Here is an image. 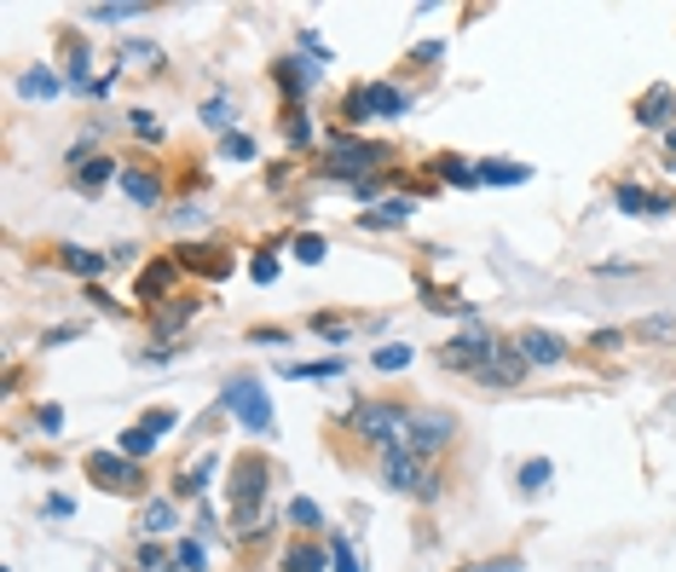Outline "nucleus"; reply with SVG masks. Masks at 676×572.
<instances>
[{
    "label": "nucleus",
    "instance_id": "f257e3e1",
    "mask_svg": "<svg viewBox=\"0 0 676 572\" xmlns=\"http://www.w3.org/2000/svg\"><path fill=\"white\" fill-rule=\"evenodd\" d=\"M231 492H226V509H231V521H238L243 532L249 526H260V503H267V492H272V463L267 456H238V463H231Z\"/></svg>",
    "mask_w": 676,
    "mask_h": 572
},
{
    "label": "nucleus",
    "instance_id": "f03ea898",
    "mask_svg": "<svg viewBox=\"0 0 676 572\" xmlns=\"http://www.w3.org/2000/svg\"><path fill=\"white\" fill-rule=\"evenodd\" d=\"M220 411H231L249 434H260V440H278V411H272V393L260 388L255 377H231L226 388H220Z\"/></svg>",
    "mask_w": 676,
    "mask_h": 572
},
{
    "label": "nucleus",
    "instance_id": "7ed1b4c3",
    "mask_svg": "<svg viewBox=\"0 0 676 572\" xmlns=\"http://www.w3.org/2000/svg\"><path fill=\"white\" fill-rule=\"evenodd\" d=\"M381 480L394 485V492L417 498V503H439V492H446V480H439L422 456H410L405 445H388L381 451Z\"/></svg>",
    "mask_w": 676,
    "mask_h": 572
},
{
    "label": "nucleus",
    "instance_id": "20e7f679",
    "mask_svg": "<svg viewBox=\"0 0 676 572\" xmlns=\"http://www.w3.org/2000/svg\"><path fill=\"white\" fill-rule=\"evenodd\" d=\"M451 440H457V417H451V411L410 405V422H405V434H399V445H405L410 456H422V463H434V456L446 451Z\"/></svg>",
    "mask_w": 676,
    "mask_h": 572
},
{
    "label": "nucleus",
    "instance_id": "39448f33",
    "mask_svg": "<svg viewBox=\"0 0 676 572\" xmlns=\"http://www.w3.org/2000/svg\"><path fill=\"white\" fill-rule=\"evenodd\" d=\"M352 434L359 440H370L376 451H388V445H399V434H405V422H410V405H399V399H370V405H352Z\"/></svg>",
    "mask_w": 676,
    "mask_h": 572
},
{
    "label": "nucleus",
    "instance_id": "423d86ee",
    "mask_svg": "<svg viewBox=\"0 0 676 572\" xmlns=\"http://www.w3.org/2000/svg\"><path fill=\"white\" fill-rule=\"evenodd\" d=\"M325 157H330V162L318 168V174H325V180H352V185H359V180H370L376 168L388 162V145H370V139H330V151H325Z\"/></svg>",
    "mask_w": 676,
    "mask_h": 572
},
{
    "label": "nucleus",
    "instance_id": "0eeeda50",
    "mask_svg": "<svg viewBox=\"0 0 676 572\" xmlns=\"http://www.w3.org/2000/svg\"><path fill=\"white\" fill-rule=\"evenodd\" d=\"M87 480L116 492V498H139L145 492V463H133V456H122V451H87Z\"/></svg>",
    "mask_w": 676,
    "mask_h": 572
},
{
    "label": "nucleus",
    "instance_id": "6e6552de",
    "mask_svg": "<svg viewBox=\"0 0 676 572\" xmlns=\"http://www.w3.org/2000/svg\"><path fill=\"white\" fill-rule=\"evenodd\" d=\"M491 348H497V341H491L486 330H463V335H451L446 348H439V364H446V370H463V377H480L486 359H491Z\"/></svg>",
    "mask_w": 676,
    "mask_h": 572
},
{
    "label": "nucleus",
    "instance_id": "1a4fd4ad",
    "mask_svg": "<svg viewBox=\"0 0 676 572\" xmlns=\"http://www.w3.org/2000/svg\"><path fill=\"white\" fill-rule=\"evenodd\" d=\"M526 370H533V364H526V353L515 348V341H497L491 359H486V370H480L475 382H486V388H520Z\"/></svg>",
    "mask_w": 676,
    "mask_h": 572
},
{
    "label": "nucleus",
    "instance_id": "9d476101",
    "mask_svg": "<svg viewBox=\"0 0 676 572\" xmlns=\"http://www.w3.org/2000/svg\"><path fill=\"white\" fill-rule=\"evenodd\" d=\"M515 348L526 353V364H533V370H555V364H567V341L561 335H555V330H520L515 335Z\"/></svg>",
    "mask_w": 676,
    "mask_h": 572
},
{
    "label": "nucleus",
    "instance_id": "9b49d317",
    "mask_svg": "<svg viewBox=\"0 0 676 572\" xmlns=\"http://www.w3.org/2000/svg\"><path fill=\"white\" fill-rule=\"evenodd\" d=\"M318 76H325V70H318L312 59H278V64H272V81L284 88V99L296 104V110H301V99L318 88Z\"/></svg>",
    "mask_w": 676,
    "mask_h": 572
},
{
    "label": "nucleus",
    "instance_id": "f8f14e48",
    "mask_svg": "<svg viewBox=\"0 0 676 572\" xmlns=\"http://www.w3.org/2000/svg\"><path fill=\"white\" fill-rule=\"evenodd\" d=\"M116 185H122V197L133 209H157L162 203V174L157 168H145V162H122V180Z\"/></svg>",
    "mask_w": 676,
    "mask_h": 572
},
{
    "label": "nucleus",
    "instance_id": "ddd939ff",
    "mask_svg": "<svg viewBox=\"0 0 676 572\" xmlns=\"http://www.w3.org/2000/svg\"><path fill=\"white\" fill-rule=\"evenodd\" d=\"M613 203H619V214H630V220H659V214L676 209L665 191H648V185H619L613 191Z\"/></svg>",
    "mask_w": 676,
    "mask_h": 572
},
{
    "label": "nucleus",
    "instance_id": "4468645a",
    "mask_svg": "<svg viewBox=\"0 0 676 572\" xmlns=\"http://www.w3.org/2000/svg\"><path fill=\"white\" fill-rule=\"evenodd\" d=\"M58 267H64V272H76V278H87V283H99V278L110 272V254H99V249H81V243H64V249H58Z\"/></svg>",
    "mask_w": 676,
    "mask_h": 572
},
{
    "label": "nucleus",
    "instance_id": "2eb2a0df",
    "mask_svg": "<svg viewBox=\"0 0 676 572\" xmlns=\"http://www.w3.org/2000/svg\"><path fill=\"white\" fill-rule=\"evenodd\" d=\"M105 180H122V162L116 157H87V162H76V174H70V185L87 191V197H93Z\"/></svg>",
    "mask_w": 676,
    "mask_h": 572
},
{
    "label": "nucleus",
    "instance_id": "dca6fc26",
    "mask_svg": "<svg viewBox=\"0 0 676 572\" xmlns=\"http://www.w3.org/2000/svg\"><path fill=\"white\" fill-rule=\"evenodd\" d=\"M162 532H180V509H173L168 498H151V503H145L139 509V538H162Z\"/></svg>",
    "mask_w": 676,
    "mask_h": 572
},
{
    "label": "nucleus",
    "instance_id": "f3484780",
    "mask_svg": "<svg viewBox=\"0 0 676 572\" xmlns=\"http://www.w3.org/2000/svg\"><path fill=\"white\" fill-rule=\"evenodd\" d=\"M284 572H330V543H289L284 550V561H278Z\"/></svg>",
    "mask_w": 676,
    "mask_h": 572
},
{
    "label": "nucleus",
    "instance_id": "a211bd4d",
    "mask_svg": "<svg viewBox=\"0 0 676 572\" xmlns=\"http://www.w3.org/2000/svg\"><path fill=\"white\" fill-rule=\"evenodd\" d=\"M365 104H370V117H388V122L410 117V93L388 88V81H370V88H365Z\"/></svg>",
    "mask_w": 676,
    "mask_h": 572
},
{
    "label": "nucleus",
    "instance_id": "6ab92c4d",
    "mask_svg": "<svg viewBox=\"0 0 676 572\" xmlns=\"http://www.w3.org/2000/svg\"><path fill=\"white\" fill-rule=\"evenodd\" d=\"M173 278H180V261H157V267H145V272H139L133 295H139L145 307H157V301H162V290H168Z\"/></svg>",
    "mask_w": 676,
    "mask_h": 572
},
{
    "label": "nucleus",
    "instance_id": "aec40b11",
    "mask_svg": "<svg viewBox=\"0 0 676 572\" xmlns=\"http://www.w3.org/2000/svg\"><path fill=\"white\" fill-rule=\"evenodd\" d=\"M116 59H122V70H145V76H157V70L168 64V52H162L157 41H122V52H116Z\"/></svg>",
    "mask_w": 676,
    "mask_h": 572
},
{
    "label": "nucleus",
    "instance_id": "412c9836",
    "mask_svg": "<svg viewBox=\"0 0 676 572\" xmlns=\"http://www.w3.org/2000/svg\"><path fill=\"white\" fill-rule=\"evenodd\" d=\"M410 209H417V197H381L376 214H359V225H365V232H381V225H405Z\"/></svg>",
    "mask_w": 676,
    "mask_h": 572
},
{
    "label": "nucleus",
    "instance_id": "4be33fe9",
    "mask_svg": "<svg viewBox=\"0 0 676 572\" xmlns=\"http://www.w3.org/2000/svg\"><path fill=\"white\" fill-rule=\"evenodd\" d=\"M670 110H676V93L670 88H648V99H636V122L642 128H665Z\"/></svg>",
    "mask_w": 676,
    "mask_h": 572
},
{
    "label": "nucleus",
    "instance_id": "5701e85b",
    "mask_svg": "<svg viewBox=\"0 0 676 572\" xmlns=\"http://www.w3.org/2000/svg\"><path fill=\"white\" fill-rule=\"evenodd\" d=\"M526 180H533V168L526 162H504V157L480 162V185H526Z\"/></svg>",
    "mask_w": 676,
    "mask_h": 572
},
{
    "label": "nucleus",
    "instance_id": "b1692460",
    "mask_svg": "<svg viewBox=\"0 0 676 572\" xmlns=\"http://www.w3.org/2000/svg\"><path fill=\"white\" fill-rule=\"evenodd\" d=\"M434 174L446 185H463V191H480V168H468L463 157H434Z\"/></svg>",
    "mask_w": 676,
    "mask_h": 572
},
{
    "label": "nucleus",
    "instance_id": "393cba45",
    "mask_svg": "<svg viewBox=\"0 0 676 572\" xmlns=\"http://www.w3.org/2000/svg\"><path fill=\"white\" fill-rule=\"evenodd\" d=\"M157 440H162V434H151V428L139 422V428H122V434H116V451H122V456H133V463H145V456L157 451Z\"/></svg>",
    "mask_w": 676,
    "mask_h": 572
},
{
    "label": "nucleus",
    "instance_id": "a878e982",
    "mask_svg": "<svg viewBox=\"0 0 676 572\" xmlns=\"http://www.w3.org/2000/svg\"><path fill=\"white\" fill-rule=\"evenodd\" d=\"M555 480V463L549 456H533V463H520V474H515V485H520V498H538L544 485Z\"/></svg>",
    "mask_w": 676,
    "mask_h": 572
},
{
    "label": "nucleus",
    "instance_id": "bb28decb",
    "mask_svg": "<svg viewBox=\"0 0 676 572\" xmlns=\"http://www.w3.org/2000/svg\"><path fill=\"white\" fill-rule=\"evenodd\" d=\"M410 359H417V348H405V341H388V348L370 353V364L381 370V377H399V370H410Z\"/></svg>",
    "mask_w": 676,
    "mask_h": 572
},
{
    "label": "nucleus",
    "instance_id": "cd10ccee",
    "mask_svg": "<svg viewBox=\"0 0 676 572\" xmlns=\"http://www.w3.org/2000/svg\"><path fill=\"white\" fill-rule=\"evenodd\" d=\"M168 566H173V572H202V566H209V555H202V543H197V538H173Z\"/></svg>",
    "mask_w": 676,
    "mask_h": 572
},
{
    "label": "nucleus",
    "instance_id": "c85d7f7f",
    "mask_svg": "<svg viewBox=\"0 0 676 572\" xmlns=\"http://www.w3.org/2000/svg\"><path fill=\"white\" fill-rule=\"evenodd\" d=\"M191 312H197V301H191V295H173V307H162V312H157V335L168 341L173 330H186V324H191Z\"/></svg>",
    "mask_w": 676,
    "mask_h": 572
},
{
    "label": "nucleus",
    "instance_id": "c756f323",
    "mask_svg": "<svg viewBox=\"0 0 676 572\" xmlns=\"http://www.w3.org/2000/svg\"><path fill=\"white\" fill-rule=\"evenodd\" d=\"M202 128H215L220 139L238 133V104H231V99H209V104H202Z\"/></svg>",
    "mask_w": 676,
    "mask_h": 572
},
{
    "label": "nucleus",
    "instance_id": "7c9ffc66",
    "mask_svg": "<svg viewBox=\"0 0 676 572\" xmlns=\"http://www.w3.org/2000/svg\"><path fill=\"white\" fill-rule=\"evenodd\" d=\"M58 88H64V81H58L47 64L29 70V76H18V93H23V99H58Z\"/></svg>",
    "mask_w": 676,
    "mask_h": 572
},
{
    "label": "nucleus",
    "instance_id": "2f4dec72",
    "mask_svg": "<svg viewBox=\"0 0 676 572\" xmlns=\"http://www.w3.org/2000/svg\"><path fill=\"white\" fill-rule=\"evenodd\" d=\"M341 359H318V364H284V377L289 382H330V377H341Z\"/></svg>",
    "mask_w": 676,
    "mask_h": 572
},
{
    "label": "nucleus",
    "instance_id": "473e14b6",
    "mask_svg": "<svg viewBox=\"0 0 676 572\" xmlns=\"http://www.w3.org/2000/svg\"><path fill=\"white\" fill-rule=\"evenodd\" d=\"M145 18L139 0H110V7H87V23H133Z\"/></svg>",
    "mask_w": 676,
    "mask_h": 572
},
{
    "label": "nucleus",
    "instance_id": "72a5a7b5",
    "mask_svg": "<svg viewBox=\"0 0 676 572\" xmlns=\"http://www.w3.org/2000/svg\"><path fill=\"white\" fill-rule=\"evenodd\" d=\"M330 572H365L359 555H352V543H347V532H330Z\"/></svg>",
    "mask_w": 676,
    "mask_h": 572
},
{
    "label": "nucleus",
    "instance_id": "f704fd0d",
    "mask_svg": "<svg viewBox=\"0 0 676 572\" xmlns=\"http://www.w3.org/2000/svg\"><path fill=\"white\" fill-rule=\"evenodd\" d=\"M289 521L307 526V532H325V509H318L312 498H296V503H289Z\"/></svg>",
    "mask_w": 676,
    "mask_h": 572
},
{
    "label": "nucleus",
    "instance_id": "c9c22d12",
    "mask_svg": "<svg viewBox=\"0 0 676 572\" xmlns=\"http://www.w3.org/2000/svg\"><path fill=\"white\" fill-rule=\"evenodd\" d=\"M636 335L642 341H659V348H676V319H642Z\"/></svg>",
    "mask_w": 676,
    "mask_h": 572
},
{
    "label": "nucleus",
    "instance_id": "e433bc0d",
    "mask_svg": "<svg viewBox=\"0 0 676 572\" xmlns=\"http://www.w3.org/2000/svg\"><path fill=\"white\" fill-rule=\"evenodd\" d=\"M284 139H289V145H312V122H307V110H296V104H289V122H284Z\"/></svg>",
    "mask_w": 676,
    "mask_h": 572
},
{
    "label": "nucleus",
    "instance_id": "4c0bfd02",
    "mask_svg": "<svg viewBox=\"0 0 676 572\" xmlns=\"http://www.w3.org/2000/svg\"><path fill=\"white\" fill-rule=\"evenodd\" d=\"M128 128L145 139V145H162V122L151 117V110H128Z\"/></svg>",
    "mask_w": 676,
    "mask_h": 572
},
{
    "label": "nucleus",
    "instance_id": "58836bf2",
    "mask_svg": "<svg viewBox=\"0 0 676 572\" xmlns=\"http://www.w3.org/2000/svg\"><path fill=\"white\" fill-rule=\"evenodd\" d=\"M168 225H173V232H191V225H209V209H202V203H180V209L168 214Z\"/></svg>",
    "mask_w": 676,
    "mask_h": 572
},
{
    "label": "nucleus",
    "instance_id": "ea45409f",
    "mask_svg": "<svg viewBox=\"0 0 676 572\" xmlns=\"http://www.w3.org/2000/svg\"><path fill=\"white\" fill-rule=\"evenodd\" d=\"M325 254H330V243H325V238H318V232H301V238H296V261H307V267H318V261H325Z\"/></svg>",
    "mask_w": 676,
    "mask_h": 572
},
{
    "label": "nucleus",
    "instance_id": "a19ab883",
    "mask_svg": "<svg viewBox=\"0 0 676 572\" xmlns=\"http://www.w3.org/2000/svg\"><path fill=\"white\" fill-rule=\"evenodd\" d=\"M220 151H226L231 162H255V139H249V133H226Z\"/></svg>",
    "mask_w": 676,
    "mask_h": 572
},
{
    "label": "nucleus",
    "instance_id": "79ce46f5",
    "mask_svg": "<svg viewBox=\"0 0 676 572\" xmlns=\"http://www.w3.org/2000/svg\"><path fill=\"white\" fill-rule=\"evenodd\" d=\"M312 335H325L330 348H341V341L352 335V324H341V319H318V312H312Z\"/></svg>",
    "mask_w": 676,
    "mask_h": 572
},
{
    "label": "nucleus",
    "instance_id": "37998d69",
    "mask_svg": "<svg viewBox=\"0 0 676 572\" xmlns=\"http://www.w3.org/2000/svg\"><path fill=\"white\" fill-rule=\"evenodd\" d=\"M341 122H352V128H359V122H370V104H365V88H352V93H347V104H341Z\"/></svg>",
    "mask_w": 676,
    "mask_h": 572
},
{
    "label": "nucleus",
    "instance_id": "c03bdc74",
    "mask_svg": "<svg viewBox=\"0 0 676 572\" xmlns=\"http://www.w3.org/2000/svg\"><path fill=\"white\" fill-rule=\"evenodd\" d=\"M590 348H596V353H619V348H625V330H596Z\"/></svg>",
    "mask_w": 676,
    "mask_h": 572
},
{
    "label": "nucleus",
    "instance_id": "a18cd8bd",
    "mask_svg": "<svg viewBox=\"0 0 676 572\" xmlns=\"http://www.w3.org/2000/svg\"><path fill=\"white\" fill-rule=\"evenodd\" d=\"M76 335H81V324H58V330L41 335V348H64V341H76Z\"/></svg>",
    "mask_w": 676,
    "mask_h": 572
},
{
    "label": "nucleus",
    "instance_id": "49530a36",
    "mask_svg": "<svg viewBox=\"0 0 676 572\" xmlns=\"http://www.w3.org/2000/svg\"><path fill=\"white\" fill-rule=\"evenodd\" d=\"M173 422H180V417H173V411H145V428H151V434H168Z\"/></svg>",
    "mask_w": 676,
    "mask_h": 572
},
{
    "label": "nucleus",
    "instance_id": "de8ad7c7",
    "mask_svg": "<svg viewBox=\"0 0 676 572\" xmlns=\"http://www.w3.org/2000/svg\"><path fill=\"white\" fill-rule=\"evenodd\" d=\"M249 278H255V283H278V261H267V254H260V261L249 267Z\"/></svg>",
    "mask_w": 676,
    "mask_h": 572
},
{
    "label": "nucleus",
    "instance_id": "09e8293b",
    "mask_svg": "<svg viewBox=\"0 0 676 572\" xmlns=\"http://www.w3.org/2000/svg\"><path fill=\"white\" fill-rule=\"evenodd\" d=\"M352 197H359V203H381V180H376V174L359 180V185H352Z\"/></svg>",
    "mask_w": 676,
    "mask_h": 572
},
{
    "label": "nucleus",
    "instance_id": "8fccbe9b",
    "mask_svg": "<svg viewBox=\"0 0 676 572\" xmlns=\"http://www.w3.org/2000/svg\"><path fill=\"white\" fill-rule=\"evenodd\" d=\"M133 261H139L133 243H116V249H110V267H133Z\"/></svg>",
    "mask_w": 676,
    "mask_h": 572
},
{
    "label": "nucleus",
    "instance_id": "3c124183",
    "mask_svg": "<svg viewBox=\"0 0 676 572\" xmlns=\"http://www.w3.org/2000/svg\"><path fill=\"white\" fill-rule=\"evenodd\" d=\"M139 566H151V572L162 566V550H157V543H151V538H145V543H139Z\"/></svg>",
    "mask_w": 676,
    "mask_h": 572
},
{
    "label": "nucleus",
    "instance_id": "603ef678",
    "mask_svg": "<svg viewBox=\"0 0 676 572\" xmlns=\"http://www.w3.org/2000/svg\"><path fill=\"white\" fill-rule=\"evenodd\" d=\"M41 428H47V434H58V428H64V411H58V405H41Z\"/></svg>",
    "mask_w": 676,
    "mask_h": 572
},
{
    "label": "nucleus",
    "instance_id": "864d4df0",
    "mask_svg": "<svg viewBox=\"0 0 676 572\" xmlns=\"http://www.w3.org/2000/svg\"><path fill=\"white\" fill-rule=\"evenodd\" d=\"M70 509H76L70 498H47V514H52V521H64V514H70Z\"/></svg>",
    "mask_w": 676,
    "mask_h": 572
},
{
    "label": "nucleus",
    "instance_id": "5fc2aeb1",
    "mask_svg": "<svg viewBox=\"0 0 676 572\" xmlns=\"http://www.w3.org/2000/svg\"><path fill=\"white\" fill-rule=\"evenodd\" d=\"M665 145H670V151H676V128H670V133H665Z\"/></svg>",
    "mask_w": 676,
    "mask_h": 572
},
{
    "label": "nucleus",
    "instance_id": "6e6d98bb",
    "mask_svg": "<svg viewBox=\"0 0 676 572\" xmlns=\"http://www.w3.org/2000/svg\"><path fill=\"white\" fill-rule=\"evenodd\" d=\"M133 572H151V566H133Z\"/></svg>",
    "mask_w": 676,
    "mask_h": 572
}]
</instances>
